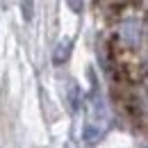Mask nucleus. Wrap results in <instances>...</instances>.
Masks as SVG:
<instances>
[{"label":"nucleus","mask_w":148,"mask_h":148,"mask_svg":"<svg viewBox=\"0 0 148 148\" xmlns=\"http://www.w3.org/2000/svg\"><path fill=\"white\" fill-rule=\"evenodd\" d=\"M69 48H71V43H62V46H59V50H57V55H55V62H57V64H59L62 59H66V57H69Z\"/></svg>","instance_id":"1"}]
</instances>
